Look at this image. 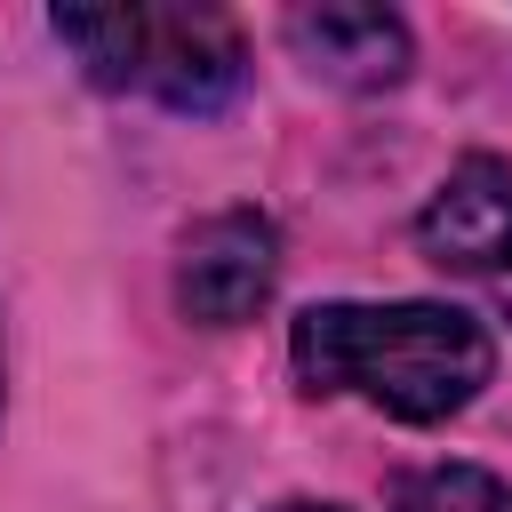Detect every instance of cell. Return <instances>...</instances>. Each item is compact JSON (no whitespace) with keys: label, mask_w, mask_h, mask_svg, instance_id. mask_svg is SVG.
Returning a JSON list of instances; mask_svg holds the SVG:
<instances>
[{"label":"cell","mask_w":512,"mask_h":512,"mask_svg":"<svg viewBox=\"0 0 512 512\" xmlns=\"http://www.w3.org/2000/svg\"><path fill=\"white\" fill-rule=\"evenodd\" d=\"M304 392H360L400 424H440L488 384L480 320L448 304H312L288 336Z\"/></svg>","instance_id":"obj_1"},{"label":"cell","mask_w":512,"mask_h":512,"mask_svg":"<svg viewBox=\"0 0 512 512\" xmlns=\"http://www.w3.org/2000/svg\"><path fill=\"white\" fill-rule=\"evenodd\" d=\"M56 40L80 48V64L104 88H144L176 112H216L240 88V32L224 8L192 0H128V8H56Z\"/></svg>","instance_id":"obj_2"},{"label":"cell","mask_w":512,"mask_h":512,"mask_svg":"<svg viewBox=\"0 0 512 512\" xmlns=\"http://www.w3.org/2000/svg\"><path fill=\"white\" fill-rule=\"evenodd\" d=\"M416 232L440 272H464L472 288H488L512 312V168L504 160H464L432 192Z\"/></svg>","instance_id":"obj_3"},{"label":"cell","mask_w":512,"mask_h":512,"mask_svg":"<svg viewBox=\"0 0 512 512\" xmlns=\"http://www.w3.org/2000/svg\"><path fill=\"white\" fill-rule=\"evenodd\" d=\"M272 272H280V232L256 208H224V216L192 224L184 264H176V296H184L192 320L232 328L272 296Z\"/></svg>","instance_id":"obj_4"},{"label":"cell","mask_w":512,"mask_h":512,"mask_svg":"<svg viewBox=\"0 0 512 512\" xmlns=\"http://www.w3.org/2000/svg\"><path fill=\"white\" fill-rule=\"evenodd\" d=\"M288 40L296 56L336 80V88H392L408 72V24L392 8H360V0H336V8H296L288 16Z\"/></svg>","instance_id":"obj_5"},{"label":"cell","mask_w":512,"mask_h":512,"mask_svg":"<svg viewBox=\"0 0 512 512\" xmlns=\"http://www.w3.org/2000/svg\"><path fill=\"white\" fill-rule=\"evenodd\" d=\"M400 512H512V488L496 472H472V464H440V472H416Z\"/></svg>","instance_id":"obj_6"},{"label":"cell","mask_w":512,"mask_h":512,"mask_svg":"<svg viewBox=\"0 0 512 512\" xmlns=\"http://www.w3.org/2000/svg\"><path fill=\"white\" fill-rule=\"evenodd\" d=\"M280 512H336V504H280Z\"/></svg>","instance_id":"obj_7"}]
</instances>
